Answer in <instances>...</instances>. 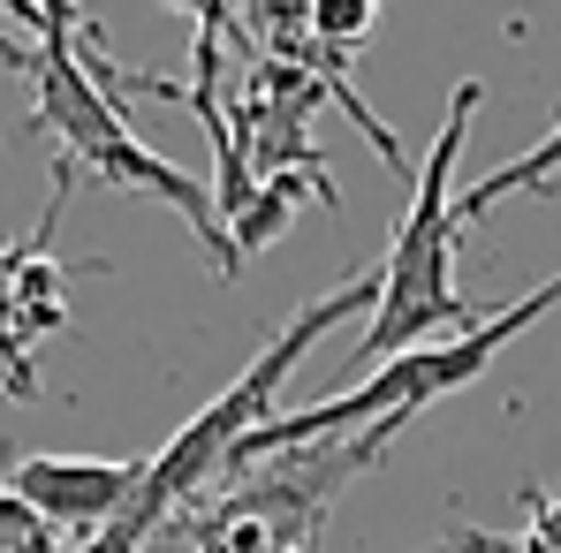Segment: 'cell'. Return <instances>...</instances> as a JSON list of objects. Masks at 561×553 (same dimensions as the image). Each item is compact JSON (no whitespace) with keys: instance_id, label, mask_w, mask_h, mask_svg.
I'll return each mask as SVG.
<instances>
[{"instance_id":"6da1fadb","label":"cell","mask_w":561,"mask_h":553,"mask_svg":"<svg viewBox=\"0 0 561 553\" xmlns=\"http://www.w3.org/2000/svg\"><path fill=\"white\" fill-rule=\"evenodd\" d=\"M84 38H92V23H77V0H38L31 69H23V77L38 84V106H31L23 129H46V137L61 145L54 160H61L69 175H106V183L129 189V197H160L168 212L190 220V235L213 251L220 274H243V258H236V243H228V228H220V212H213V183H197L175 160H160L152 145H137L122 99L106 92L92 77V61H84Z\"/></svg>"},{"instance_id":"7a4b0ae2","label":"cell","mask_w":561,"mask_h":553,"mask_svg":"<svg viewBox=\"0 0 561 553\" xmlns=\"http://www.w3.org/2000/svg\"><path fill=\"white\" fill-rule=\"evenodd\" d=\"M373 296H379V266H365V274H350L342 288H327V296H311L304 303V319L296 326H280L274 342L251 357V371L228 387V394H213L197 417H190L183 433L160 448L152 462H137V485H129V500L114 508V523L99 531L84 553H137L168 516H183V500L190 493H205V477H220L228 470V456L274 417V394L288 387V371L311 357V342L319 334H334L342 319H357V311H373Z\"/></svg>"},{"instance_id":"3957f363","label":"cell","mask_w":561,"mask_h":553,"mask_svg":"<svg viewBox=\"0 0 561 553\" xmlns=\"http://www.w3.org/2000/svg\"><path fill=\"white\" fill-rule=\"evenodd\" d=\"M470 114H478V84H456L448 99V122L410 183V212L379 258V296H373V319H365V342L350 349V371L365 379L373 365L417 349V342H440V334H463L478 326V311L463 303L456 288V160H463V137H470Z\"/></svg>"},{"instance_id":"277c9868","label":"cell","mask_w":561,"mask_h":553,"mask_svg":"<svg viewBox=\"0 0 561 553\" xmlns=\"http://www.w3.org/2000/svg\"><path fill=\"white\" fill-rule=\"evenodd\" d=\"M561 303V274L539 280L531 296H516V303H501L493 319H478L463 334H440V342H417V349H402V357H387L373 365L357 387H342V394H327V402H304V410H288V417H266L236 456L228 470H243V462H266L280 448H311V440H342V433H365L379 417H394V425H410L417 410H433V402H448L456 387H470L478 371L493 365L524 326H539L547 311Z\"/></svg>"},{"instance_id":"5b68a950","label":"cell","mask_w":561,"mask_h":553,"mask_svg":"<svg viewBox=\"0 0 561 553\" xmlns=\"http://www.w3.org/2000/svg\"><path fill=\"white\" fill-rule=\"evenodd\" d=\"M137 462H92V456H23L8 470V493H23L54 531H106L129 500Z\"/></svg>"},{"instance_id":"8992f818","label":"cell","mask_w":561,"mask_h":553,"mask_svg":"<svg viewBox=\"0 0 561 553\" xmlns=\"http://www.w3.org/2000/svg\"><path fill=\"white\" fill-rule=\"evenodd\" d=\"M561 175V122L531 145V152H516L508 168H493V175H478L470 189H456V228H470V220H485L501 197H524V189H539V183H554Z\"/></svg>"},{"instance_id":"52a82bcc","label":"cell","mask_w":561,"mask_h":553,"mask_svg":"<svg viewBox=\"0 0 561 553\" xmlns=\"http://www.w3.org/2000/svg\"><path fill=\"white\" fill-rule=\"evenodd\" d=\"M373 23H379V0H311L304 8V38L319 54H334V61H350L373 38Z\"/></svg>"},{"instance_id":"ba28073f","label":"cell","mask_w":561,"mask_h":553,"mask_svg":"<svg viewBox=\"0 0 561 553\" xmlns=\"http://www.w3.org/2000/svg\"><path fill=\"white\" fill-rule=\"evenodd\" d=\"M524 539L539 553H561V493L547 500V493H524Z\"/></svg>"},{"instance_id":"9c48e42d","label":"cell","mask_w":561,"mask_h":553,"mask_svg":"<svg viewBox=\"0 0 561 553\" xmlns=\"http://www.w3.org/2000/svg\"><path fill=\"white\" fill-rule=\"evenodd\" d=\"M0 69H31V38H0Z\"/></svg>"},{"instance_id":"30bf717a","label":"cell","mask_w":561,"mask_h":553,"mask_svg":"<svg viewBox=\"0 0 561 553\" xmlns=\"http://www.w3.org/2000/svg\"><path fill=\"white\" fill-rule=\"evenodd\" d=\"M0 8H8V15H15L23 31H38V0H0Z\"/></svg>"}]
</instances>
